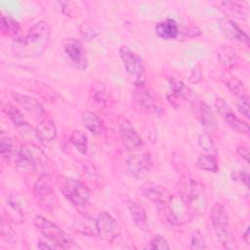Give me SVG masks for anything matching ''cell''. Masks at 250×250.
Instances as JSON below:
<instances>
[{
	"label": "cell",
	"mask_w": 250,
	"mask_h": 250,
	"mask_svg": "<svg viewBox=\"0 0 250 250\" xmlns=\"http://www.w3.org/2000/svg\"><path fill=\"white\" fill-rule=\"evenodd\" d=\"M70 142L80 153L86 154L88 152V137L84 132L74 130L70 135Z\"/></svg>",
	"instance_id": "cell-29"
},
{
	"label": "cell",
	"mask_w": 250,
	"mask_h": 250,
	"mask_svg": "<svg viewBox=\"0 0 250 250\" xmlns=\"http://www.w3.org/2000/svg\"><path fill=\"white\" fill-rule=\"evenodd\" d=\"M81 33L84 36L85 40L90 41L91 39H93L94 37H96V35L98 34V30H96L94 27L89 26L86 22L81 26Z\"/></svg>",
	"instance_id": "cell-41"
},
{
	"label": "cell",
	"mask_w": 250,
	"mask_h": 250,
	"mask_svg": "<svg viewBox=\"0 0 250 250\" xmlns=\"http://www.w3.org/2000/svg\"><path fill=\"white\" fill-rule=\"evenodd\" d=\"M156 206L158 209V215L163 223L170 225V226H176V225L180 224L178 217L176 216V214L170 207V203L159 204Z\"/></svg>",
	"instance_id": "cell-28"
},
{
	"label": "cell",
	"mask_w": 250,
	"mask_h": 250,
	"mask_svg": "<svg viewBox=\"0 0 250 250\" xmlns=\"http://www.w3.org/2000/svg\"><path fill=\"white\" fill-rule=\"evenodd\" d=\"M249 226L246 228V229H245V232H244V234H243V239H244V241L247 243V244H249L250 242H249Z\"/></svg>",
	"instance_id": "cell-45"
},
{
	"label": "cell",
	"mask_w": 250,
	"mask_h": 250,
	"mask_svg": "<svg viewBox=\"0 0 250 250\" xmlns=\"http://www.w3.org/2000/svg\"><path fill=\"white\" fill-rule=\"evenodd\" d=\"M33 224L39 232L48 240H50L56 248L63 249H76L79 248L77 244L72 240V238L63 231L60 227L46 219L41 215H36L33 218Z\"/></svg>",
	"instance_id": "cell-3"
},
{
	"label": "cell",
	"mask_w": 250,
	"mask_h": 250,
	"mask_svg": "<svg viewBox=\"0 0 250 250\" xmlns=\"http://www.w3.org/2000/svg\"><path fill=\"white\" fill-rule=\"evenodd\" d=\"M236 107L238 111L244 115L246 118H250V109H249V97L245 94L240 96L236 101Z\"/></svg>",
	"instance_id": "cell-35"
},
{
	"label": "cell",
	"mask_w": 250,
	"mask_h": 250,
	"mask_svg": "<svg viewBox=\"0 0 250 250\" xmlns=\"http://www.w3.org/2000/svg\"><path fill=\"white\" fill-rule=\"evenodd\" d=\"M82 121L85 128L97 136H105L107 128L105 123L94 112L86 110L82 114Z\"/></svg>",
	"instance_id": "cell-19"
},
{
	"label": "cell",
	"mask_w": 250,
	"mask_h": 250,
	"mask_svg": "<svg viewBox=\"0 0 250 250\" xmlns=\"http://www.w3.org/2000/svg\"><path fill=\"white\" fill-rule=\"evenodd\" d=\"M210 219L221 244L227 249L237 248L235 240L229 229V218L225 207L216 202L210 212Z\"/></svg>",
	"instance_id": "cell-5"
},
{
	"label": "cell",
	"mask_w": 250,
	"mask_h": 250,
	"mask_svg": "<svg viewBox=\"0 0 250 250\" xmlns=\"http://www.w3.org/2000/svg\"><path fill=\"white\" fill-rule=\"evenodd\" d=\"M16 165L21 172H34L36 170L35 158L32 151L26 146H22L18 151Z\"/></svg>",
	"instance_id": "cell-20"
},
{
	"label": "cell",
	"mask_w": 250,
	"mask_h": 250,
	"mask_svg": "<svg viewBox=\"0 0 250 250\" xmlns=\"http://www.w3.org/2000/svg\"><path fill=\"white\" fill-rule=\"evenodd\" d=\"M215 107L222 118L227 122V124L235 132L239 134L248 135L249 134V124L242 119H239L232 111L229 104L222 98H216L214 102Z\"/></svg>",
	"instance_id": "cell-9"
},
{
	"label": "cell",
	"mask_w": 250,
	"mask_h": 250,
	"mask_svg": "<svg viewBox=\"0 0 250 250\" xmlns=\"http://www.w3.org/2000/svg\"><path fill=\"white\" fill-rule=\"evenodd\" d=\"M13 152V143L12 140L7 136H2L0 141V153L5 159H9Z\"/></svg>",
	"instance_id": "cell-34"
},
{
	"label": "cell",
	"mask_w": 250,
	"mask_h": 250,
	"mask_svg": "<svg viewBox=\"0 0 250 250\" xmlns=\"http://www.w3.org/2000/svg\"><path fill=\"white\" fill-rule=\"evenodd\" d=\"M179 26L175 20L167 19L155 25V33L163 39H174L179 34Z\"/></svg>",
	"instance_id": "cell-22"
},
{
	"label": "cell",
	"mask_w": 250,
	"mask_h": 250,
	"mask_svg": "<svg viewBox=\"0 0 250 250\" xmlns=\"http://www.w3.org/2000/svg\"><path fill=\"white\" fill-rule=\"evenodd\" d=\"M198 145H199V146L204 151H206V152H208L210 154L216 153V147H215L214 141H213L212 137L209 134L203 133V134L199 135V137H198Z\"/></svg>",
	"instance_id": "cell-33"
},
{
	"label": "cell",
	"mask_w": 250,
	"mask_h": 250,
	"mask_svg": "<svg viewBox=\"0 0 250 250\" xmlns=\"http://www.w3.org/2000/svg\"><path fill=\"white\" fill-rule=\"evenodd\" d=\"M236 152H237V154H238L241 158H243L246 162L249 161V148H248L247 146H238Z\"/></svg>",
	"instance_id": "cell-43"
},
{
	"label": "cell",
	"mask_w": 250,
	"mask_h": 250,
	"mask_svg": "<svg viewBox=\"0 0 250 250\" xmlns=\"http://www.w3.org/2000/svg\"><path fill=\"white\" fill-rule=\"evenodd\" d=\"M119 137L124 147L131 151L140 148L143 146V140L136 132L132 123L126 118H120L118 121Z\"/></svg>",
	"instance_id": "cell-11"
},
{
	"label": "cell",
	"mask_w": 250,
	"mask_h": 250,
	"mask_svg": "<svg viewBox=\"0 0 250 250\" xmlns=\"http://www.w3.org/2000/svg\"><path fill=\"white\" fill-rule=\"evenodd\" d=\"M231 179L235 182L242 183L246 188H248L249 183V174L247 171H233L231 173Z\"/></svg>",
	"instance_id": "cell-40"
},
{
	"label": "cell",
	"mask_w": 250,
	"mask_h": 250,
	"mask_svg": "<svg viewBox=\"0 0 250 250\" xmlns=\"http://www.w3.org/2000/svg\"><path fill=\"white\" fill-rule=\"evenodd\" d=\"M193 115L199 122L208 130H215L217 128V120L211 107L202 100L194 99L190 104Z\"/></svg>",
	"instance_id": "cell-13"
},
{
	"label": "cell",
	"mask_w": 250,
	"mask_h": 250,
	"mask_svg": "<svg viewBox=\"0 0 250 250\" xmlns=\"http://www.w3.org/2000/svg\"><path fill=\"white\" fill-rule=\"evenodd\" d=\"M35 135L44 145L53 142L57 136V129L53 119L51 117H45L42 119L35 128Z\"/></svg>",
	"instance_id": "cell-18"
},
{
	"label": "cell",
	"mask_w": 250,
	"mask_h": 250,
	"mask_svg": "<svg viewBox=\"0 0 250 250\" xmlns=\"http://www.w3.org/2000/svg\"><path fill=\"white\" fill-rule=\"evenodd\" d=\"M56 186L61 193L72 204L79 207L89 204L90 190L83 182L60 175L56 179Z\"/></svg>",
	"instance_id": "cell-2"
},
{
	"label": "cell",
	"mask_w": 250,
	"mask_h": 250,
	"mask_svg": "<svg viewBox=\"0 0 250 250\" xmlns=\"http://www.w3.org/2000/svg\"><path fill=\"white\" fill-rule=\"evenodd\" d=\"M201 79V71H200V68L198 66H195L192 70H191V73H190V76H189V80L192 82V83H198Z\"/></svg>",
	"instance_id": "cell-42"
},
{
	"label": "cell",
	"mask_w": 250,
	"mask_h": 250,
	"mask_svg": "<svg viewBox=\"0 0 250 250\" xmlns=\"http://www.w3.org/2000/svg\"><path fill=\"white\" fill-rule=\"evenodd\" d=\"M127 207L129 209L130 215L133 219V222L135 225L140 229L141 230H147L148 229V218L146 211L145 208L140 205L138 202L129 200L127 203Z\"/></svg>",
	"instance_id": "cell-21"
},
{
	"label": "cell",
	"mask_w": 250,
	"mask_h": 250,
	"mask_svg": "<svg viewBox=\"0 0 250 250\" xmlns=\"http://www.w3.org/2000/svg\"><path fill=\"white\" fill-rule=\"evenodd\" d=\"M0 28L1 32L9 37H14L15 39L18 38L20 32H21V25L20 23L14 20L11 17L8 16H2L1 21H0Z\"/></svg>",
	"instance_id": "cell-25"
},
{
	"label": "cell",
	"mask_w": 250,
	"mask_h": 250,
	"mask_svg": "<svg viewBox=\"0 0 250 250\" xmlns=\"http://www.w3.org/2000/svg\"><path fill=\"white\" fill-rule=\"evenodd\" d=\"M11 96L13 100L28 113L35 116H41L44 113L42 104L36 99L19 92H12Z\"/></svg>",
	"instance_id": "cell-16"
},
{
	"label": "cell",
	"mask_w": 250,
	"mask_h": 250,
	"mask_svg": "<svg viewBox=\"0 0 250 250\" xmlns=\"http://www.w3.org/2000/svg\"><path fill=\"white\" fill-rule=\"evenodd\" d=\"M74 229L83 233L84 235H93L97 234V229H96V220H92V218L86 216V215H81L76 223L74 224Z\"/></svg>",
	"instance_id": "cell-26"
},
{
	"label": "cell",
	"mask_w": 250,
	"mask_h": 250,
	"mask_svg": "<svg viewBox=\"0 0 250 250\" xmlns=\"http://www.w3.org/2000/svg\"><path fill=\"white\" fill-rule=\"evenodd\" d=\"M127 168L130 174L140 180L146 177L152 168V158L150 153L134 154L127 159Z\"/></svg>",
	"instance_id": "cell-12"
},
{
	"label": "cell",
	"mask_w": 250,
	"mask_h": 250,
	"mask_svg": "<svg viewBox=\"0 0 250 250\" xmlns=\"http://www.w3.org/2000/svg\"><path fill=\"white\" fill-rule=\"evenodd\" d=\"M218 60L222 65L226 67H232L238 62V55L230 46L223 45L218 49Z\"/></svg>",
	"instance_id": "cell-23"
},
{
	"label": "cell",
	"mask_w": 250,
	"mask_h": 250,
	"mask_svg": "<svg viewBox=\"0 0 250 250\" xmlns=\"http://www.w3.org/2000/svg\"><path fill=\"white\" fill-rule=\"evenodd\" d=\"M58 5H60V8L62 10V12L65 15H67L68 17H71L74 15V13L76 12V6L73 2H68V1H59L57 3Z\"/></svg>",
	"instance_id": "cell-39"
},
{
	"label": "cell",
	"mask_w": 250,
	"mask_h": 250,
	"mask_svg": "<svg viewBox=\"0 0 250 250\" xmlns=\"http://www.w3.org/2000/svg\"><path fill=\"white\" fill-rule=\"evenodd\" d=\"M170 87L172 89L173 95L175 97H182V98H188V93L190 92V90L188 88L186 87V85L184 84V82L176 77H169L168 78Z\"/></svg>",
	"instance_id": "cell-31"
},
{
	"label": "cell",
	"mask_w": 250,
	"mask_h": 250,
	"mask_svg": "<svg viewBox=\"0 0 250 250\" xmlns=\"http://www.w3.org/2000/svg\"><path fill=\"white\" fill-rule=\"evenodd\" d=\"M90 97L93 104L101 110H105L108 107V96L104 86L101 83L99 86H93Z\"/></svg>",
	"instance_id": "cell-24"
},
{
	"label": "cell",
	"mask_w": 250,
	"mask_h": 250,
	"mask_svg": "<svg viewBox=\"0 0 250 250\" xmlns=\"http://www.w3.org/2000/svg\"><path fill=\"white\" fill-rule=\"evenodd\" d=\"M196 166L204 171L216 173L218 171V162L213 154L199 155L195 162Z\"/></svg>",
	"instance_id": "cell-30"
},
{
	"label": "cell",
	"mask_w": 250,
	"mask_h": 250,
	"mask_svg": "<svg viewBox=\"0 0 250 250\" xmlns=\"http://www.w3.org/2000/svg\"><path fill=\"white\" fill-rule=\"evenodd\" d=\"M7 115L9 116V118L12 120V122L18 126V127H28L29 124L28 122L25 120L24 116L21 114V112L20 110H18L15 107H9L7 108L6 111Z\"/></svg>",
	"instance_id": "cell-32"
},
{
	"label": "cell",
	"mask_w": 250,
	"mask_h": 250,
	"mask_svg": "<svg viewBox=\"0 0 250 250\" xmlns=\"http://www.w3.org/2000/svg\"><path fill=\"white\" fill-rule=\"evenodd\" d=\"M51 37V27L45 21L32 25L24 36H19L12 43V52L19 58L37 57L44 53Z\"/></svg>",
	"instance_id": "cell-1"
},
{
	"label": "cell",
	"mask_w": 250,
	"mask_h": 250,
	"mask_svg": "<svg viewBox=\"0 0 250 250\" xmlns=\"http://www.w3.org/2000/svg\"><path fill=\"white\" fill-rule=\"evenodd\" d=\"M147 248L168 250V249H170V246H169V243H168V241L166 240L165 237H163L162 235H156L150 240L149 246Z\"/></svg>",
	"instance_id": "cell-38"
},
{
	"label": "cell",
	"mask_w": 250,
	"mask_h": 250,
	"mask_svg": "<svg viewBox=\"0 0 250 250\" xmlns=\"http://www.w3.org/2000/svg\"><path fill=\"white\" fill-rule=\"evenodd\" d=\"M97 234L104 241L112 242L120 236L121 229L117 221L107 212H101L96 219Z\"/></svg>",
	"instance_id": "cell-8"
},
{
	"label": "cell",
	"mask_w": 250,
	"mask_h": 250,
	"mask_svg": "<svg viewBox=\"0 0 250 250\" xmlns=\"http://www.w3.org/2000/svg\"><path fill=\"white\" fill-rule=\"evenodd\" d=\"M134 103L144 111L149 113H157L159 110L152 96L144 89V87H136L134 96Z\"/></svg>",
	"instance_id": "cell-17"
},
{
	"label": "cell",
	"mask_w": 250,
	"mask_h": 250,
	"mask_svg": "<svg viewBox=\"0 0 250 250\" xmlns=\"http://www.w3.org/2000/svg\"><path fill=\"white\" fill-rule=\"evenodd\" d=\"M140 191L144 197L152 201L156 205L170 203L172 200V195L168 192V190L162 186L153 182L144 183L140 188Z\"/></svg>",
	"instance_id": "cell-14"
},
{
	"label": "cell",
	"mask_w": 250,
	"mask_h": 250,
	"mask_svg": "<svg viewBox=\"0 0 250 250\" xmlns=\"http://www.w3.org/2000/svg\"><path fill=\"white\" fill-rule=\"evenodd\" d=\"M62 49L68 63L77 70L84 71L88 67L87 53L83 44L75 38H67L62 43Z\"/></svg>",
	"instance_id": "cell-7"
},
{
	"label": "cell",
	"mask_w": 250,
	"mask_h": 250,
	"mask_svg": "<svg viewBox=\"0 0 250 250\" xmlns=\"http://www.w3.org/2000/svg\"><path fill=\"white\" fill-rule=\"evenodd\" d=\"M205 240L203 235L199 230H195L191 234V240H190V249L192 250H201L205 249Z\"/></svg>",
	"instance_id": "cell-36"
},
{
	"label": "cell",
	"mask_w": 250,
	"mask_h": 250,
	"mask_svg": "<svg viewBox=\"0 0 250 250\" xmlns=\"http://www.w3.org/2000/svg\"><path fill=\"white\" fill-rule=\"evenodd\" d=\"M37 247L39 249H53V248H56L55 245H50V244L45 243L43 241H39L38 244H37Z\"/></svg>",
	"instance_id": "cell-44"
},
{
	"label": "cell",
	"mask_w": 250,
	"mask_h": 250,
	"mask_svg": "<svg viewBox=\"0 0 250 250\" xmlns=\"http://www.w3.org/2000/svg\"><path fill=\"white\" fill-rule=\"evenodd\" d=\"M33 192L38 204L45 209H50L54 206L55 196L53 190L52 179L49 175H41L33 186Z\"/></svg>",
	"instance_id": "cell-10"
},
{
	"label": "cell",
	"mask_w": 250,
	"mask_h": 250,
	"mask_svg": "<svg viewBox=\"0 0 250 250\" xmlns=\"http://www.w3.org/2000/svg\"><path fill=\"white\" fill-rule=\"evenodd\" d=\"M177 190L183 202L192 211L197 212L200 205H206L205 201L203 202V187L196 179L183 176L177 183Z\"/></svg>",
	"instance_id": "cell-4"
},
{
	"label": "cell",
	"mask_w": 250,
	"mask_h": 250,
	"mask_svg": "<svg viewBox=\"0 0 250 250\" xmlns=\"http://www.w3.org/2000/svg\"><path fill=\"white\" fill-rule=\"evenodd\" d=\"M222 5H224L227 9L230 10L233 13H239V14H245L247 15L246 8L247 6L245 5L244 2H238V1H227V2H222Z\"/></svg>",
	"instance_id": "cell-37"
},
{
	"label": "cell",
	"mask_w": 250,
	"mask_h": 250,
	"mask_svg": "<svg viewBox=\"0 0 250 250\" xmlns=\"http://www.w3.org/2000/svg\"><path fill=\"white\" fill-rule=\"evenodd\" d=\"M223 81L226 87L229 89V91L232 95H236L239 97L242 95H245L246 91H245L244 85L237 77L230 74H225L223 76Z\"/></svg>",
	"instance_id": "cell-27"
},
{
	"label": "cell",
	"mask_w": 250,
	"mask_h": 250,
	"mask_svg": "<svg viewBox=\"0 0 250 250\" xmlns=\"http://www.w3.org/2000/svg\"><path fill=\"white\" fill-rule=\"evenodd\" d=\"M218 25L226 37L232 41L245 44L247 47H249V36L241 28H239V26L232 20L228 17H223L218 21Z\"/></svg>",
	"instance_id": "cell-15"
},
{
	"label": "cell",
	"mask_w": 250,
	"mask_h": 250,
	"mask_svg": "<svg viewBox=\"0 0 250 250\" xmlns=\"http://www.w3.org/2000/svg\"><path fill=\"white\" fill-rule=\"evenodd\" d=\"M119 56L125 70L131 77L134 85L136 87H144L146 82V71L141 57L127 46H121L119 48Z\"/></svg>",
	"instance_id": "cell-6"
}]
</instances>
